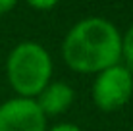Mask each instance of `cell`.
Returning a JSON list of instances; mask_svg holds the SVG:
<instances>
[{"label":"cell","instance_id":"cell-4","mask_svg":"<svg viewBox=\"0 0 133 131\" xmlns=\"http://www.w3.org/2000/svg\"><path fill=\"white\" fill-rule=\"evenodd\" d=\"M0 131H46V116L35 98H10L0 104Z\"/></svg>","mask_w":133,"mask_h":131},{"label":"cell","instance_id":"cell-2","mask_svg":"<svg viewBox=\"0 0 133 131\" xmlns=\"http://www.w3.org/2000/svg\"><path fill=\"white\" fill-rule=\"evenodd\" d=\"M6 75L17 96L37 98L50 83L52 58L41 43L23 40L8 54Z\"/></svg>","mask_w":133,"mask_h":131},{"label":"cell","instance_id":"cell-1","mask_svg":"<svg viewBox=\"0 0 133 131\" xmlns=\"http://www.w3.org/2000/svg\"><path fill=\"white\" fill-rule=\"evenodd\" d=\"M62 58L73 71L100 73L120 64L122 33L104 17L81 19L64 37Z\"/></svg>","mask_w":133,"mask_h":131},{"label":"cell","instance_id":"cell-3","mask_svg":"<svg viewBox=\"0 0 133 131\" xmlns=\"http://www.w3.org/2000/svg\"><path fill=\"white\" fill-rule=\"evenodd\" d=\"M133 94V75L129 67L116 64L97 73L93 81V102L102 112H116L129 102Z\"/></svg>","mask_w":133,"mask_h":131},{"label":"cell","instance_id":"cell-9","mask_svg":"<svg viewBox=\"0 0 133 131\" xmlns=\"http://www.w3.org/2000/svg\"><path fill=\"white\" fill-rule=\"evenodd\" d=\"M14 8H16V2H14V0H0V16L12 12Z\"/></svg>","mask_w":133,"mask_h":131},{"label":"cell","instance_id":"cell-6","mask_svg":"<svg viewBox=\"0 0 133 131\" xmlns=\"http://www.w3.org/2000/svg\"><path fill=\"white\" fill-rule=\"evenodd\" d=\"M122 56H125V60L133 66V25L125 31V35H122Z\"/></svg>","mask_w":133,"mask_h":131},{"label":"cell","instance_id":"cell-5","mask_svg":"<svg viewBox=\"0 0 133 131\" xmlns=\"http://www.w3.org/2000/svg\"><path fill=\"white\" fill-rule=\"evenodd\" d=\"M73 89L64 81H54V83H48L46 87L43 89V93L35 98L39 108L43 110V114L46 116H58L64 114L68 108L71 106L73 102Z\"/></svg>","mask_w":133,"mask_h":131},{"label":"cell","instance_id":"cell-7","mask_svg":"<svg viewBox=\"0 0 133 131\" xmlns=\"http://www.w3.org/2000/svg\"><path fill=\"white\" fill-rule=\"evenodd\" d=\"M27 6L33 8V10H46L48 12V10H52V8H56L58 2L56 0H29Z\"/></svg>","mask_w":133,"mask_h":131},{"label":"cell","instance_id":"cell-8","mask_svg":"<svg viewBox=\"0 0 133 131\" xmlns=\"http://www.w3.org/2000/svg\"><path fill=\"white\" fill-rule=\"evenodd\" d=\"M46 131H81L75 123H58L52 127H46Z\"/></svg>","mask_w":133,"mask_h":131}]
</instances>
